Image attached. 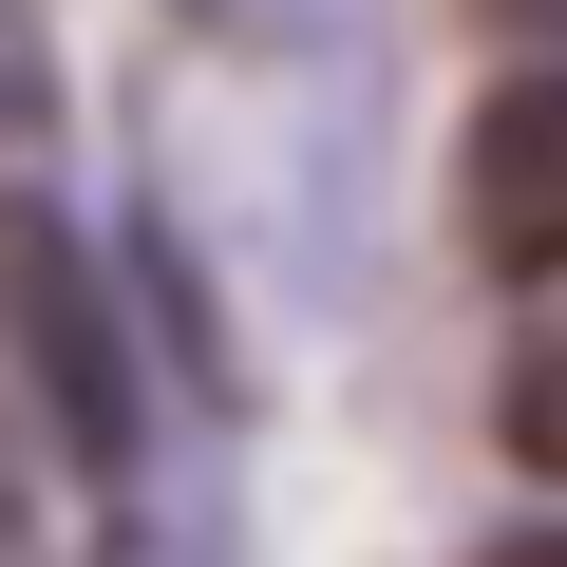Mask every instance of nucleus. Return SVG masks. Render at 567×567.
Returning <instances> with one entry per match:
<instances>
[{
  "instance_id": "f257e3e1",
  "label": "nucleus",
  "mask_w": 567,
  "mask_h": 567,
  "mask_svg": "<svg viewBox=\"0 0 567 567\" xmlns=\"http://www.w3.org/2000/svg\"><path fill=\"white\" fill-rule=\"evenodd\" d=\"M0 379H20V416L133 511V473H152V360H133V303H114V265L76 246L58 189H0Z\"/></svg>"
},
{
  "instance_id": "f03ea898",
  "label": "nucleus",
  "mask_w": 567,
  "mask_h": 567,
  "mask_svg": "<svg viewBox=\"0 0 567 567\" xmlns=\"http://www.w3.org/2000/svg\"><path fill=\"white\" fill-rule=\"evenodd\" d=\"M454 246L492 284H567V58H511L454 114Z\"/></svg>"
},
{
  "instance_id": "7ed1b4c3",
  "label": "nucleus",
  "mask_w": 567,
  "mask_h": 567,
  "mask_svg": "<svg viewBox=\"0 0 567 567\" xmlns=\"http://www.w3.org/2000/svg\"><path fill=\"white\" fill-rule=\"evenodd\" d=\"M492 435H511V473H548V492H567V303L492 341Z\"/></svg>"
},
{
  "instance_id": "20e7f679",
  "label": "nucleus",
  "mask_w": 567,
  "mask_h": 567,
  "mask_svg": "<svg viewBox=\"0 0 567 567\" xmlns=\"http://www.w3.org/2000/svg\"><path fill=\"white\" fill-rule=\"evenodd\" d=\"M189 39H227V58H341V20L360 0H171Z\"/></svg>"
},
{
  "instance_id": "39448f33",
  "label": "nucleus",
  "mask_w": 567,
  "mask_h": 567,
  "mask_svg": "<svg viewBox=\"0 0 567 567\" xmlns=\"http://www.w3.org/2000/svg\"><path fill=\"white\" fill-rule=\"evenodd\" d=\"M39 114V0H0V133Z\"/></svg>"
},
{
  "instance_id": "423d86ee",
  "label": "nucleus",
  "mask_w": 567,
  "mask_h": 567,
  "mask_svg": "<svg viewBox=\"0 0 567 567\" xmlns=\"http://www.w3.org/2000/svg\"><path fill=\"white\" fill-rule=\"evenodd\" d=\"M473 20H492V39H567V0H473Z\"/></svg>"
},
{
  "instance_id": "0eeeda50",
  "label": "nucleus",
  "mask_w": 567,
  "mask_h": 567,
  "mask_svg": "<svg viewBox=\"0 0 567 567\" xmlns=\"http://www.w3.org/2000/svg\"><path fill=\"white\" fill-rule=\"evenodd\" d=\"M473 567H567V529H492V548H473Z\"/></svg>"
},
{
  "instance_id": "6e6552de",
  "label": "nucleus",
  "mask_w": 567,
  "mask_h": 567,
  "mask_svg": "<svg viewBox=\"0 0 567 567\" xmlns=\"http://www.w3.org/2000/svg\"><path fill=\"white\" fill-rule=\"evenodd\" d=\"M95 567H189V548H171V529H114V548H95Z\"/></svg>"
}]
</instances>
